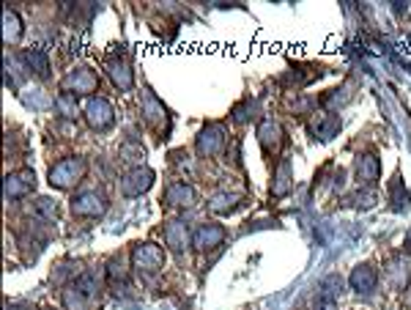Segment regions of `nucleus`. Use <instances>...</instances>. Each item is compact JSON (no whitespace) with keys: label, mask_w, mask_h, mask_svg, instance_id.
I'll list each match as a JSON object with an SVG mask.
<instances>
[{"label":"nucleus","mask_w":411,"mask_h":310,"mask_svg":"<svg viewBox=\"0 0 411 310\" xmlns=\"http://www.w3.org/2000/svg\"><path fill=\"white\" fill-rule=\"evenodd\" d=\"M165 201L170 204V206H179V209H189L195 201H198V192H195V187H189V184H170L167 187V192H165Z\"/></svg>","instance_id":"obj_16"},{"label":"nucleus","mask_w":411,"mask_h":310,"mask_svg":"<svg viewBox=\"0 0 411 310\" xmlns=\"http://www.w3.org/2000/svg\"><path fill=\"white\" fill-rule=\"evenodd\" d=\"M85 168H88V162L82 156H66L58 165H52L50 184L58 187V190H69V187H75L85 176Z\"/></svg>","instance_id":"obj_2"},{"label":"nucleus","mask_w":411,"mask_h":310,"mask_svg":"<svg viewBox=\"0 0 411 310\" xmlns=\"http://www.w3.org/2000/svg\"><path fill=\"white\" fill-rule=\"evenodd\" d=\"M225 242V228L217 225V223H208V225H201L195 236H192V244L198 253H208V250H217L220 244Z\"/></svg>","instance_id":"obj_10"},{"label":"nucleus","mask_w":411,"mask_h":310,"mask_svg":"<svg viewBox=\"0 0 411 310\" xmlns=\"http://www.w3.org/2000/svg\"><path fill=\"white\" fill-rule=\"evenodd\" d=\"M96 85H99V80L94 75V69H75L72 75H66L63 80V91H72L75 97L80 94H91V91H96Z\"/></svg>","instance_id":"obj_12"},{"label":"nucleus","mask_w":411,"mask_h":310,"mask_svg":"<svg viewBox=\"0 0 411 310\" xmlns=\"http://www.w3.org/2000/svg\"><path fill=\"white\" fill-rule=\"evenodd\" d=\"M151 184H154V170H148V168H132L127 176L121 179V190H124L127 198H134V195L148 192Z\"/></svg>","instance_id":"obj_9"},{"label":"nucleus","mask_w":411,"mask_h":310,"mask_svg":"<svg viewBox=\"0 0 411 310\" xmlns=\"http://www.w3.org/2000/svg\"><path fill=\"white\" fill-rule=\"evenodd\" d=\"M107 75H110V80L121 91H132V85H134V69H132V63H129L124 55H115V58L107 61Z\"/></svg>","instance_id":"obj_11"},{"label":"nucleus","mask_w":411,"mask_h":310,"mask_svg":"<svg viewBox=\"0 0 411 310\" xmlns=\"http://www.w3.org/2000/svg\"><path fill=\"white\" fill-rule=\"evenodd\" d=\"M165 242L176 250V253H184V247L189 244V231H186V223L181 220H173L165 225Z\"/></svg>","instance_id":"obj_20"},{"label":"nucleus","mask_w":411,"mask_h":310,"mask_svg":"<svg viewBox=\"0 0 411 310\" xmlns=\"http://www.w3.org/2000/svg\"><path fill=\"white\" fill-rule=\"evenodd\" d=\"M107 204L99 192H82L72 201V211L80 214V217H102Z\"/></svg>","instance_id":"obj_14"},{"label":"nucleus","mask_w":411,"mask_h":310,"mask_svg":"<svg viewBox=\"0 0 411 310\" xmlns=\"http://www.w3.org/2000/svg\"><path fill=\"white\" fill-rule=\"evenodd\" d=\"M85 121H88V127L91 130H107L113 121H115V113H113V104L102 99V97H94V99H88L85 104Z\"/></svg>","instance_id":"obj_5"},{"label":"nucleus","mask_w":411,"mask_h":310,"mask_svg":"<svg viewBox=\"0 0 411 310\" xmlns=\"http://www.w3.org/2000/svg\"><path fill=\"white\" fill-rule=\"evenodd\" d=\"M75 107H77V104H75V97H69V91H61V94H58V110H61L63 116L72 118V116H75Z\"/></svg>","instance_id":"obj_29"},{"label":"nucleus","mask_w":411,"mask_h":310,"mask_svg":"<svg viewBox=\"0 0 411 310\" xmlns=\"http://www.w3.org/2000/svg\"><path fill=\"white\" fill-rule=\"evenodd\" d=\"M354 173H357V181H360L362 187H373V184L379 181V173H381L379 156L362 154L360 159H357V165H354Z\"/></svg>","instance_id":"obj_15"},{"label":"nucleus","mask_w":411,"mask_h":310,"mask_svg":"<svg viewBox=\"0 0 411 310\" xmlns=\"http://www.w3.org/2000/svg\"><path fill=\"white\" fill-rule=\"evenodd\" d=\"M63 302L69 310H99V280L91 272H82L66 285Z\"/></svg>","instance_id":"obj_1"},{"label":"nucleus","mask_w":411,"mask_h":310,"mask_svg":"<svg viewBox=\"0 0 411 310\" xmlns=\"http://www.w3.org/2000/svg\"><path fill=\"white\" fill-rule=\"evenodd\" d=\"M406 247L411 250V228H409V233H406Z\"/></svg>","instance_id":"obj_30"},{"label":"nucleus","mask_w":411,"mask_h":310,"mask_svg":"<svg viewBox=\"0 0 411 310\" xmlns=\"http://www.w3.org/2000/svg\"><path fill=\"white\" fill-rule=\"evenodd\" d=\"M288 190H291V162L283 159L280 168H277V173H274L272 195H274V198H283V195H288Z\"/></svg>","instance_id":"obj_24"},{"label":"nucleus","mask_w":411,"mask_h":310,"mask_svg":"<svg viewBox=\"0 0 411 310\" xmlns=\"http://www.w3.org/2000/svg\"><path fill=\"white\" fill-rule=\"evenodd\" d=\"M337 132H340V116L332 110H318L310 118V135L315 140H332Z\"/></svg>","instance_id":"obj_8"},{"label":"nucleus","mask_w":411,"mask_h":310,"mask_svg":"<svg viewBox=\"0 0 411 310\" xmlns=\"http://www.w3.org/2000/svg\"><path fill=\"white\" fill-rule=\"evenodd\" d=\"M162 264H165V253L156 247V244H137L134 250H132V266L137 269V272H143V275H154L162 269Z\"/></svg>","instance_id":"obj_4"},{"label":"nucleus","mask_w":411,"mask_h":310,"mask_svg":"<svg viewBox=\"0 0 411 310\" xmlns=\"http://www.w3.org/2000/svg\"><path fill=\"white\" fill-rule=\"evenodd\" d=\"M351 97H354V82H346V85H340L337 91H332L329 97H324V104H327V107L334 113L337 107H343V104L348 102Z\"/></svg>","instance_id":"obj_25"},{"label":"nucleus","mask_w":411,"mask_h":310,"mask_svg":"<svg viewBox=\"0 0 411 310\" xmlns=\"http://www.w3.org/2000/svg\"><path fill=\"white\" fill-rule=\"evenodd\" d=\"M143 116L148 121V127L156 132H162V137H167V130H170V116L165 110V104L156 99L151 94V88L143 91Z\"/></svg>","instance_id":"obj_3"},{"label":"nucleus","mask_w":411,"mask_h":310,"mask_svg":"<svg viewBox=\"0 0 411 310\" xmlns=\"http://www.w3.org/2000/svg\"><path fill=\"white\" fill-rule=\"evenodd\" d=\"M33 190H36V176H33V170H25V168L3 181V195L8 201H20V198L30 195Z\"/></svg>","instance_id":"obj_7"},{"label":"nucleus","mask_w":411,"mask_h":310,"mask_svg":"<svg viewBox=\"0 0 411 310\" xmlns=\"http://www.w3.org/2000/svg\"><path fill=\"white\" fill-rule=\"evenodd\" d=\"M351 204L357 209H370L376 204V190L373 187H362L357 195H351Z\"/></svg>","instance_id":"obj_27"},{"label":"nucleus","mask_w":411,"mask_h":310,"mask_svg":"<svg viewBox=\"0 0 411 310\" xmlns=\"http://www.w3.org/2000/svg\"><path fill=\"white\" fill-rule=\"evenodd\" d=\"M241 201H244V195H241V192H220V195H214V198H211L208 211H211V214H222V217H225V214L236 211Z\"/></svg>","instance_id":"obj_21"},{"label":"nucleus","mask_w":411,"mask_h":310,"mask_svg":"<svg viewBox=\"0 0 411 310\" xmlns=\"http://www.w3.org/2000/svg\"><path fill=\"white\" fill-rule=\"evenodd\" d=\"M36 211H39L44 220H50V223H55L58 214H61V209H58V201H55V198H39V201H36Z\"/></svg>","instance_id":"obj_26"},{"label":"nucleus","mask_w":411,"mask_h":310,"mask_svg":"<svg viewBox=\"0 0 411 310\" xmlns=\"http://www.w3.org/2000/svg\"><path fill=\"white\" fill-rule=\"evenodd\" d=\"M389 198H392V211H409V190H406V181L400 173H395V179H392V187H389Z\"/></svg>","instance_id":"obj_22"},{"label":"nucleus","mask_w":411,"mask_h":310,"mask_svg":"<svg viewBox=\"0 0 411 310\" xmlns=\"http://www.w3.org/2000/svg\"><path fill=\"white\" fill-rule=\"evenodd\" d=\"M376 269L373 266H367V264H360L354 272H351V278H348V283L351 288L357 291V294H370L373 288H376Z\"/></svg>","instance_id":"obj_18"},{"label":"nucleus","mask_w":411,"mask_h":310,"mask_svg":"<svg viewBox=\"0 0 411 310\" xmlns=\"http://www.w3.org/2000/svg\"><path fill=\"white\" fill-rule=\"evenodd\" d=\"M23 63H25L27 69H33L36 75L50 78V58H47V52L42 50V47H27L23 52Z\"/></svg>","instance_id":"obj_19"},{"label":"nucleus","mask_w":411,"mask_h":310,"mask_svg":"<svg viewBox=\"0 0 411 310\" xmlns=\"http://www.w3.org/2000/svg\"><path fill=\"white\" fill-rule=\"evenodd\" d=\"M195 146L203 156L222 154V149H225V127L222 124H206L201 135H198V140H195Z\"/></svg>","instance_id":"obj_6"},{"label":"nucleus","mask_w":411,"mask_h":310,"mask_svg":"<svg viewBox=\"0 0 411 310\" xmlns=\"http://www.w3.org/2000/svg\"><path fill=\"white\" fill-rule=\"evenodd\" d=\"M386 278H389V283L395 285L398 291H403L411 280V264L403 256H398V259H392L386 264Z\"/></svg>","instance_id":"obj_17"},{"label":"nucleus","mask_w":411,"mask_h":310,"mask_svg":"<svg viewBox=\"0 0 411 310\" xmlns=\"http://www.w3.org/2000/svg\"><path fill=\"white\" fill-rule=\"evenodd\" d=\"M20 36H23V20H20V14L11 11V8H6L3 11V42L6 44H17Z\"/></svg>","instance_id":"obj_23"},{"label":"nucleus","mask_w":411,"mask_h":310,"mask_svg":"<svg viewBox=\"0 0 411 310\" xmlns=\"http://www.w3.org/2000/svg\"><path fill=\"white\" fill-rule=\"evenodd\" d=\"M258 137H260V146H263L269 154L280 151V149H283V143H285L283 127H280L277 121H272V118L260 121V127H258Z\"/></svg>","instance_id":"obj_13"},{"label":"nucleus","mask_w":411,"mask_h":310,"mask_svg":"<svg viewBox=\"0 0 411 310\" xmlns=\"http://www.w3.org/2000/svg\"><path fill=\"white\" fill-rule=\"evenodd\" d=\"M146 156V151L140 149V146H134L132 140H127L124 146H121V159H127V162H140Z\"/></svg>","instance_id":"obj_28"}]
</instances>
